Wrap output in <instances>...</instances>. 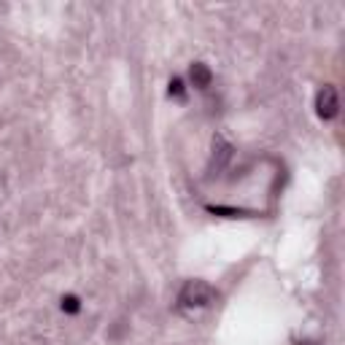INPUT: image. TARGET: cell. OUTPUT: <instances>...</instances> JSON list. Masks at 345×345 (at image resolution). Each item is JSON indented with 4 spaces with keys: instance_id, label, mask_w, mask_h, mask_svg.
I'll return each instance as SVG.
<instances>
[{
    "instance_id": "cell-3",
    "label": "cell",
    "mask_w": 345,
    "mask_h": 345,
    "mask_svg": "<svg viewBox=\"0 0 345 345\" xmlns=\"http://www.w3.org/2000/svg\"><path fill=\"white\" fill-rule=\"evenodd\" d=\"M210 81H213V73H210V68L205 62H191L189 68V84L197 86V89H208Z\"/></svg>"
},
{
    "instance_id": "cell-4",
    "label": "cell",
    "mask_w": 345,
    "mask_h": 345,
    "mask_svg": "<svg viewBox=\"0 0 345 345\" xmlns=\"http://www.w3.org/2000/svg\"><path fill=\"white\" fill-rule=\"evenodd\" d=\"M170 97H176V100L186 97V81L184 79H172L170 81Z\"/></svg>"
},
{
    "instance_id": "cell-5",
    "label": "cell",
    "mask_w": 345,
    "mask_h": 345,
    "mask_svg": "<svg viewBox=\"0 0 345 345\" xmlns=\"http://www.w3.org/2000/svg\"><path fill=\"white\" fill-rule=\"evenodd\" d=\"M62 310H65V313H79V310H81L79 297H62Z\"/></svg>"
},
{
    "instance_id": "cell-2",
    "label": "cell",
    "mask_w": 345,
    "mask_h": 345,
    "mask_svg": "<svg viewBox=\"0 0 345 345\" xmlns=\"http://www.w3.org/2000/svg\"><path fill=\"white\" fill-rule=\"evenodd\" d=\"M315 108H318V116L327 119V121L340 113V97H337V89H334L332 84H327L318 92V97H315Z\"/></svg>"
},
{
    "instance_id": "cell-1",
    "label": "cell",
    "mask_w": 345,
    "mask_h": 345,
    "mask_svg": "<svg viewBox=\"0 0 345 345\" xmlns=\"http://www.w3.org/2000/svg\"><path fill=\"white\" fill-rule=\"evenodd\" d=\"M213 286L205 283V281H186V286L181 289L178 294V305L181 308H189V310H197V308H205V305L213 302Z\"/></svg>"
}]
</instances>
